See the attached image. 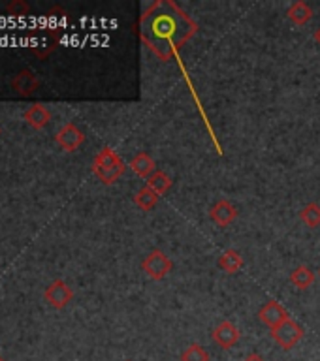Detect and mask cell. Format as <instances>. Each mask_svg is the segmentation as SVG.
Returning <instances> with one entry per match:
<instances>
[{"label": "cell", "mask_w": 320, "mask_h": 361, "mask_svg": "<svg viewBox=\"0 0 320 361\" xmlns=\"http://www.w3.org/2000/svg\"><path fill=\"white\" fill-rule=\"evenodd\" d=\"M196 32V21L171 0L153 2L140 19V40L160 61H171Z\"/></svg>", "instance_id": "cell-1"}, {"label": "cell", "mask_w": 320, "mask_h": 361, "mask_svg": "<svg viewBox=\"0 0 320 361\" xmlns=\"http://www.w3.org/2000/svg\"><path fill=\"white\" fill-rule=\"evenodd\" d=\"M93 171L104 184H115L125 173V162L114 149H102L93 162Z\"/></svg>", "instance_id": "cell-2"}, {"label": "cell", "mask_w": 320, "mask_h": 361, "mask_svg": "<svg viewBox=\"0 0 320 361\" xmlns=\"http://www.w3.org/2000/svg\"><path fill=\"white\" fill-rule=\"evenodd\" d=\"M142 270L145 271V275L153 278V281H162L170 275V271L173 270V262H171L168 256L164 254L162 250H151L149 254L143 258Z\"/></svg>", "instance_id": "cell-3"}, {"label": "cell", "mask_w": 320, "mask_h": 361, "mask_svg": "<svg viewBox=\"0 0 320 361\" xmlns=\"http://www.w3.org/2000/svg\"><path fill=\"white\" fill-rule=\"evenodd\" d=\"M271 339L275 340L283 350H290L303 339V327L299 326L296 320L288 318L279 327L271 329Z\"/></svg>", "instance_id": "cell-4"}, {"label": "cell", "mask_w": 320, "mask_h": 361, "mask_svg": "<svg viewBox=\"0 0 320 361\" xmlns=\"http://www.w3.org/2000/svg\"><path fill=\"white\" fill-rule=\"evenodd\" d=\"M258 318L262 320L264 326H268L270 329H275V327L281 326V324L286 322L290 316H288V312H286V309L283 305L271 299V301H268V303L264 305L262 309L258 311Z\"/></svg>", "instance_id": "cell-5"}, {"label": "cell", "mask_w": 320, "mask_h": 361, "mask_svg": "<svg viewBox=\"0 0 320 361\" xmlns=\"http://www.w3.org/2000/svg\"><path fill=\"white\" fill-rule=\"evenodd\" d=\"M211 339H213L219 347L224 348V350H230V348L235 347L237 340H239V329L235 327L234 322L224 320V322H221V324L211 331Z\"/></svg>", "instance_id": "cell-6"}, {"label": "cell", "mask_w": 320, "mask_h": 361, "mask_svg": "<svg viewBox=\"0 0 320 361\" xmlns=\"http://www.w3.org/2000/svg\"><path fill=\"white\" fill-rule=\"evenodd\" d=\"M209 219L213 220L217 226L226 228L237 219V207L230 204L228 199H219L211 209H209Z\"/></svg>", "instance_id": "cell-7"}, {"label": "cell", "mask_w": 320, "mask_h": 361, "mask_svg": "<svg viewBox=\"0 0 320 361\" xmlns=\"http://www.w3.org/2000/svg\"><path fill=\"white\" fill-rule=\"evenodd\" d=\"M57 142L61 143V147H63V149L76 151L81 143L85 142V135H83L81 130H78V127H74V124H66V127L58 132Z\"/></svg>", "instance_id": "cell-8"}, {"label": "cell", "mask_w": 320, "mask_h": 361, "mask_svg": "<svg viewBox=\"0 0 320 361\" xmlns=\"http://www.w3.org/2000/svg\"><path fill=\"white\" fill-rule=\"evenodd\" d=\"M72 290L63 283V281H57V283H53L50 286V290L45 292V298L50 301L53 307H57V309H63L66 305L70 303L72 299Z\"/></svg>", "instance_id": "cell-9"}, {"label": "cell", "mask_w": 320, "mask_h": 361, "mask_svg": "<svg viewBox=\"0 0 320 361\" xmlns=\"http://www.w3.org/2000/svg\"><path fill=\"white\" fill-rule=\"evenodd\" d=\"M130 170L134 171L138 177H145L149 179L153 173H155V168H157V164L155 160L151 158L147 153H138V155L130 160Z\"/></svg>", "instance_id": "cell-10"}, {"label": "cell", "mask_w": 320, "mask_h": 361, "mask_svg": "<svg viewBox=\"0 0 320 361\" xmlns=\"http://www.w3.org/2000/svg\"><path fill=\"white\" fill-rule=\"evenodd\" d=\"M288 19H290L294 25H298V27H303L307 23L313 19V8L309 6L307 2L303 0H298V2H294L290 8H288Z\"/></svg>", "instance_id": "cell-11"}, {"label": "cell", "mask_w": 320, "mask_h": 361, "mask_svg": "<svg viewBox=\"0 0 320 361\" xmlns=\"http://www.w3.org/2000/svg\"><path fill=\"white\" fill-rule=\"evenodd\" d=\"M219 267L228 275H235L243 267V256L235 248H228L219 258Z\"/></svg>", "instance_id": "cell-12"}, {"label": "cell", "mask_w": 320, "mask_h": 361, "mask_svg": "<svg viewBox=\"0 0 320 361\" xmlns=\"http://www.w3.org/2000/svg\"><path fill=\"white\" fill-rule=\"evenodd\" d=\"M290 283L298 288V290H307L311 288L314 283V273L307 265H299L290 273Z\"/></svg>", "instance_id": "cell-13"}, {"label": "cell", "mask_w": 320, "mask_h": 361, "mask_svg": "<svg viewBox=\"0 0 320 361\" xmlns=\"http://www.w3.org/2000/svg\"><path fill=\"white\" fill-rule=\"evenodd\" d=\"M171 184H173V181H171L164 171H155V173L145 181V186H149L151 190L155 192V194H158V196L168 194V190L171 188Z\"/></svg>", "instance_id": "cell-14"}, {"label": "cell", "mask_w": 320, "mask_h": 361, "mask_svg": "<svg viewBox=\"0 0 320 361\" xmlns=\"http://www.w3.org/2000/svg\"><path fill=\"white\" fill-rule=\"evenodd\" d=\"M158 199H160L158 194H155V192L151 190L149 186H143V188H140V190L136 192L134 204L140 207L142 211H151V209L157 207Z\"/></svg>", "instance_id": "cell-15"}, {"label": "cell", "mask_w": 320, "mask_h": 361, "mask_svg": "<svg viewBox=\"0 0 320 361\" xmlns=\"http://www.w3.org/2000/svg\"><path fill=\"white\" fill-rule=\"evenodd\" d=\"M299 219L307 228H319L320 226V206L319 204H307L301 211H299Z\"/></svg>", "instance_id": "cell-16"}, {"label": "cell", "mask_w": 320, "mask_h": 361, "mask_svg": "<svg viewBox=\"0 0 320 361\" xmlns=\"http://www.w3.org/2000/svg\"><path fill=\"white\" fill-rule=\"evenodd\" d=\"M27 119L29 122H32V127L36 128H42L47 124V120H50V113H47V109L42 106H34L30 109L29 113H27Z\"/></svg>", "instance_id": "cell-17"}, {"label": "cell", "mask_w": 320, "mask_h": 361, "mask_svg": "<svg viewBox=\"0 0 320 361\" xmlns=\"http://www.w3.org/2000/svg\"><path fill=\"white\" fill-rule=\"evenodd\" d=\"M181 361H209V354L200 344H191L186 350H183Z\"/></svg>", "instance_id": "cell-18"}, {"label": "cell", "mask_w": 320, "mask_h": 361, "mask_svg": "<svg viewBox=\"0 0 320 361\" xmlns=\"http://www.w3.org/2000/svg\"><path fill=\"white\" fill-rule=\"evenodd\" d=\"M243 361H266L262 358V355H258V354H249L247 355V358H245V360Z\"/></svg>", "instance_id": "cell-19"}, {"label": "cell", "mask_w": 320, "mask_h": 361, "mask_svg": "<svg viewBox=\"0 0 320 361\" xmlns=\"http://www.w3.org/2000/svg\"><path fill=\"white\" fill-rule=\"evenodd\" d=\"M314 40H317V42H319V45H320V29L314 32Z\"/></svg>", "instance_id": "cell-20"}, {"label": "cell", "mask_w": 320, "mask_h": 361, "mask_svg": "<svg viewBox=\"0 0 320 361\" xmlns=\"http://www.w3.org/2000/svg\"><path fill=\"white\" fill-rule=\"evenodd\" d=\"M0 361H4V360H2V358H0Z\"/></svg>", "instance_id": "cell-21"}, {"label": "cell", "mask_w": 320, "mask_h": 361, "mask_svg": "<svg viewBox=\"0 0 320 361\" xmlns=\"http://www.w3.org/2000/svg\"><path fill=\"white\" fill-rule=\"evenodd\" d=\"M319 275H320V271H319Z\"/></svg>", "instance_id": "cell-22"}]
</instances>
